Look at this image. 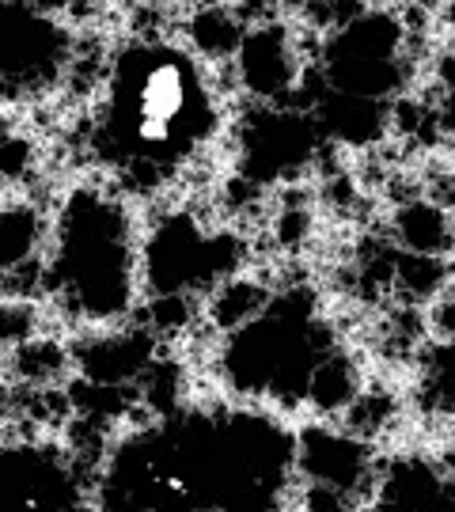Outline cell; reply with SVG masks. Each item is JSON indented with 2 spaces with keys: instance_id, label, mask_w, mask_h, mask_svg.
Listing matches in <instances>:
<instances>
[{
  "instance_id": "1",
  "label": "cell",
  "mask_w": 455,
  "mask_h": 512,
  "mask_svg": "<svg viewBox=\"0 0 455 512\" xmlns=\"http://www.w3.org/2000/svg\"><path fill=\"white\" fill-rule=\"evenodd\" d=\"M300 459L289 418L232 395L186 399L110 444L91 475V509L289 512Z\"/></svg>"
},
{
  "instance_id": "2",
  "label": "cell",
  "mask_w": 455,
  "mask_h": 512,
  "mask_svg": "<svg viewBox=\"0 0 455 512\" xmlns=\"http://www.w3.org/2000/svg\"><path fill=\"white\" fill-rule=\"evenodd\" d=\"M228 107L213 61L179 35L118 38L91 80L80 152L122 198H160L224 141Z\"/></svg>"
},
{
  "instance_id": "3",
  "label": "cell",
  "mask_w": 455,
  "mask_h": 512,
  "mask_svg": "<svg viewBox=\"0 0 455 512\" xmlns=\"http://www.w3.org/2000/svg\"><path fill=\"white\" fill-rule=\"evenodd\" d=\"M145 243L133 202L99 179L73 183L46 224L42 293L80 330H114L141 300Z\"/></svg>"
},
{
  "instance_id": "4",
  "label": "cell",
  "mask_w": 455,
  "mask_h": 512,
  "mask_svg": "<svg viewBox=\"0 0 455 512\" xmlns=\"http://www.w3.org/2000/svg\"><path fill=\"white\" fill-rule=\"evenodd\" d=\"M338 361V338L319 296L292 289L228 330L217 368L224 395L289 418V410L315 399Z\"/></svg>"
},
{
  "instance_id": "5",
  "label": "cell",
  "mask_w": 455,
  "mask_h": 512,
  "mask_svg": "<svg viewBox=\"0 0 455 512\" xmlns=\"http://www.w3.org/2000/svg\"><path fill=\"white\" fill-rule=\"evenodd\" d=\"M76 69V27L61 8L0 4V114L50 103Z\"/></svg>"
},
{
  "instance_id": "6",
  "label": "cell",
  "mask_w": 455,
  "mask_h": 512,
  "mask_svg": "<svg viewBox=\"0 0 455 512\" xmlns=\"http://www.w3.org/2000/svg\"><path fill=\"white\" fill-rule=\"evenodd\" d=\"M91 486L57 440L0 437V512H84Z\"/></svg>"
},
{
  "instance_id": "7",
  "label": "cell",
  "mask_w": 455,
  "mask_h": 512,
  "mask_svg": "<svg viewBox=\"0 0 455 512\" xmlns=\"http://www.w3.org/2000/svg\"><path fill=\"white\" fill-rule=\"evenodd\" d=\"M399 54V23L383 16H364L357 23H346L330 38L327 57H323V76H327L330 95H338V107L372 114L383 95L399 84Z\"/></svg>"
},
{
  "instance_id": "8",
  "label": "cell",
  "mask_w": 455,
  "mask_h": 512,
  "mask_svg": "<svg viewBox=\"0 0 455 512\" xmlns=\"http://www.w3.org/2000/svg\"><path fill=\"white\" fill-rule=\"evenodd\" d=\"M364 512H455V475L425 452H395L372 482Z\"/></svg>"
},
{
  "instance_id": "9",
  "label": "cell",
  "mask_w": 455,
  "mask_h": 512,
  "mask_svg": "<svg viewBox=\"0 0 455 512\" xmlns=\"http://www.w3.org/2000/svg\"><path fill=\"white\" fill-rule=\"evenodd\" d=\"M35 167V141L23 133L19 118L0 114V202L16 190Z\"/></svg>"
},
{
  "instance_id": "10",
  "label": "cell",
  "mask_w": 455,
  "mask_h": 512,
  "mask_svg": "<svg viewBox=\"0 0 455 512\" xmlns=\"http://www.w3.org/2000/svg\"><path fill=\"white\" fill-rule=\"evenodd\" d=\"M433 80H437V129L444 145L455 152V50L440 57Z\"/></svg>"
},
{
  "instance_id": "11",
  "label": "cell",
  "mask_w": 455,
  "mask_h": 512,
  "mask_svg": "<svg viewBox=\"0 0 455 512\" xmlns=\"http://www.w3.org/2000/svg\"><path fill=\"white\" fill-rule=\"evenodd\" d=\"M84 512H95V509H91V505H88V509H84Z\"/></svg>"
}]
</instances>
